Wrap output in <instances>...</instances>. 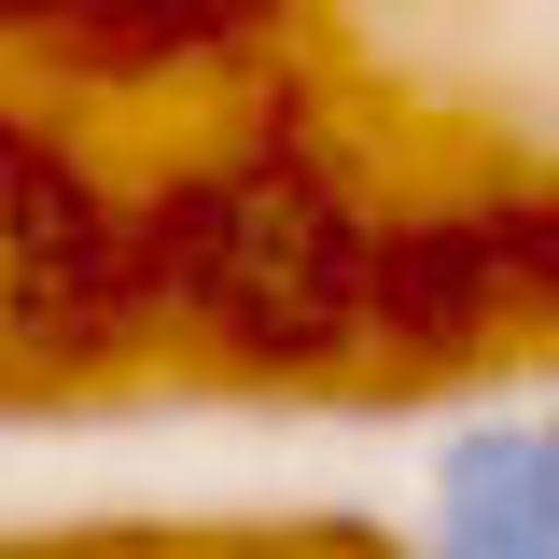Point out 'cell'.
I'll use <instances>...</instances> for the list:
<instances>
[{
    "mask_svg": "<svg viewBox=\"0 0 559 559\" xmlns=\"http://www.w3.org/2000/svg\"><path fill=\"white\" fill-rule=\"evenodd\" d=\"M419 559H559V419L476 406L419 462Z\"/></svg>",
    "mask_w": 559,
    "mask_h": 559,
    "instance_id": "cell-1",
    "label": "cell"
},
{
    "mask_svg": "<svg viewBox=\"0 0 559 559\" xmlns=\"http://www.w3.org/2000/svg\"><path fill=\"white\" fill-rule=\"evenodd\" d=\"M224 559H406V546L364 532V518H294V532H238Z\"/></svg>",
    "mask_w": 559,
    "mask_h": 559,
    "instance_id": "cell-2",
    "label": "cell"
}]
</instances>
